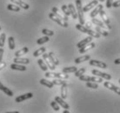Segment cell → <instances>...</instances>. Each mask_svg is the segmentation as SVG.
<instances>
[{"instance_id":"cell-8","label":"cell","mask_w":120,"mask_h":113,"mask_svg":"<svg viewBox=\"0 0 120 113\" xmlns=\"http://www.w3.org/2000/svg\"><path fill=\"white\" fill-rule=\"evenodd\" d=\"M104 86L106 87L107 89L111 90H113V91H115V92L117 93V94H118V95H120V88H118L117 86H116V85H114L113 83H110V82H104Z\"/></svg>"},{"instance_id":"cell-49","label":"cell","mask_w":120,"mask_h":113,"mask_svg":"<svg viewBox=\"0 0 120 113\" xmlns=\"http://www.w3.org/2000/svg\"><path fill=\"white\" fill-rule=\"evenodd\" d=\"M115 64H120V58H117V59L114 61Z\"/></svg>"},{"instance_id":"cell-9","label":"cell","mask_w":120,"mask_h":113,"mask_svg":"<svg viewBox=\"0 0 120 113\" xmlns=\"http://www.w3.org/2000/svg\"><path fill=\"white\" fill-rule=\"evenodd\" d=\"M51 12H53L55 15L57 16L59 18H61L62 20L66 21V22L68 21V16H66L64 12H63V13H60L59 10L57 9V7H53V8H52V10H51Z\"/></svg>"},{"instance_id":"cell-29","label":"cell","mask_w":120,"mask_h":113,"mask_svg":"<svg viewBox=\"0 0 120 113\" xmlns=\"http://www.w3.org/2000/svg\"><path fill=\"white\" fill-rule=\"evenodd\" d=\"M38 64L39 67L41 68L42 71L46 72V71L48 70V66H47V64H45V62L44 61V59H38Z\"/></svg>"},{"instance_id":"cell-40","label":"cell","mask_w":120,"mask_h":113,"mask_svg":"<svg viewBox=\"0 0 120 113\" xmlns=\"http://www.w3.org/2000/svg\"><path fill=\"white\" fill-rule=\"evenodd\" d=\"M42 33L45 36H48V37H51L54 35V32L52 30H50L48 29H43L42 30Z\"/></svg>"},{"instance_id":"cell-6","label":"cell","mask_w":120,"mask_h":113,"mask_svg":"<svg viewBox=\"0 0 120 113\" xmlns=\"http://www.w3.org/2000/svg\"><path fill=\"white\" fill-rule=\"evenodd\" d=\"M89 64H90V65L96 66V67H99V68H102V69L107 68V64L105 63L102 62V61H98V60H96V59H90L89 61Z\"/></svg>"},{"instance_id":"cell-10","label":"cell","mask_w":120,"mask_h":113,"mask_svg":"<svg viewBox=\"0 0 120 113\" xmlns=\"http://www.w3.org/2000/svg\"><path fill=\"white\" fill-rule=\"evenodd\" d=\"M99 14H100V17H101V19L103 20V22L105 23V24H106V26L108 27L109 29H111V22H110V20H109L108 17H107V15H106V13H105L104 11H101L99 12Z\"/></svg>"},{"instance_id":"cell-13","label":"cell","mask_w":120,"mask_h":113,"mask_svg":"<svg viewBox=\"0 0 120 113\" xmlns=\"http://www.w3.org/2000/svg\"><path fill=\"white\" fill-rule=\"evenodd\" d=\"M98 4V0H93V1L90 2L88 4H86L85 6L83 7V11H84V12H87V11H89L90 10L92 9V8H94L95 6H97Z\"/></svg>"},{"instance_id":"cell-39","label":"cell","mask_w":120,"mask_h":113,"mask_svg":"<svg viewBox=\"0 0 120 113\" xmlns=\"http://www.w3.org/2000/svg\"><path fill=\"white\" fill-rule=\"evenodd\" d=\"M86 86L91 89H98V84L94 82H86Z\"/></svg>"},{"instance_id":"cell-35","label":"cell","mask_w":120,"mask_h":113,"mask_svg":"<svg viewBox=\"0 0 120 113\" xmlns=\"http://www.w3.org/2000/svg\"><path fill=\"white\" fill-rule=\"evenodd\" d=\"M49 40H50L49 37L45 36V37H43V38H40L38 39V40H37V44H38V45H43V44H45V43H47Z\"/></svg>"},{"instance_id":"cell-53","label":"cell","mask_w":120,"mask_h":113,"mask_svg":"<svg viewBox=\"0 0 120 113\" xmlns=\"http://www.w3.org/2000/svg\"><path fill=\"white\" fill-rule=\"evenodd\" d=\"M118 83H120V78H119V80H118Z\"/></svg>"},{"instance_id":"cell-17","label":"cell","mask_w":120,"mask_h":113,"mask_svg":"<svg viewBox=\"0 0 120 113\" xmlns=\"http://www.w3.org/2000/svg\"><path fill=\"white\" fill-rule=\"evenodd\" d=\"M103 8H104V6H103V4H98V5L95 7V9L93 10L92 11L90 12V18H95L98 14L99 12L103 10Z\"/></svg>"},{"instance_id":"cell-42","label":"cell","mask_w":120,"mask_h":113,"mask_svg":"<svg viewBox=\"0 0 120 113\" xmlns=\"http://www.w3.org/2000/svg\"><path fill=\"white\" fill-rule=\"evenodd\" d=\"M52 83H53L54 85H62L64 83H66V81L62 80L61 78H58V79H54L52 81Z\"/></svg>"},{"instance_id":"cell-22","label":"cell","mask_w":120,"mask_h":113,"mask_svg":"<svg viewBox=\"0 0 120 113\" xmlns=\"http://www.w3.org/2000/svg\"><path fill=\"white\" fill-rule=\"evenodd\" d=\"M0 90H1L3 92L5 93L7 96H9V97H12V96H13V92H12L11 90L10 89H8L7 87L4 86L1 82H0Z\"/></svg>"},{"instance_id":"cell-51","label":"cell","mask_w":120,"mask_h":113,"mask_svg":"<svg viewBox=\"0 0 120 113\" xmlns=\"http://www.w3.org/2000/svg\"><path fill=\"white\" fill-rule=\"evenodd\" d=\"M6 113H19L18 111H11V112H6Z\"/></svg>"},{"instance_id":"cell-30","label":"cell","mask_w":120,"mask_h":113,"mask_svg":"<svg viewBox=\"0 0 120 113\" xmlns=\"http://www.w3.org/2000/svg\"><path fill=\"white\" fill-rule=\"evenodd\" d=\"M29 51V49H28L27 47H24L22 48L21 50H19V51H18L17 52L15 53V56H23V55H24V54H26Z\"/></svg>"},{"instance_id":"cell-31","label":"cell","mask_w":120,"mask_h":113,"mask_svg":"<svg viewBox=\"0 0 120 113\" xmlns=\"http://www.w3.org/2000/svg\"><path fill=\"white\" fill-rule=\"evenodd\" d=\"M45 51H46V48L45 47H41V48H39L38 50H37L36 51H34L33 52V56H35V57H37V56H40L41 54H44L45 52Z\"/></svg>"},{"instance_id":"cell-7","label":"cell","mask_w":120,"mask_h":113,"mask_svg":"<svg viewBox=\"0 0 120 113\" xmlns=\"http://www.w3.org/2000/svg\"><path fill=\"white\" fill-rule=\"evenodd\" d=\"M43 59H44V61L45 62V64H47L48 68L51 69V71H54L55 69H56V65H55L53 63L51 62V60L50 59L48 54H46V53L43 54Z\"/></svg>"},{"instance_id":"cell-28","label":"cell","mask_w":120,"mask_h":113,"mask_svg":"<svg viewBox=\"0 0 120 113\" xmlns=\"http://www.w3.org/2000/svg\"><path fill=\"white\" fill-rule=\"evenodd\" d=\"M91 22H92V24H96V25H98V26L102 27V28H104V29H105V28L107 27V26H105V25L104 22H102L101 20H99V19H98V18H92Z\"/></svg>"},{"instance_id":"cell-12","label":"cell","mask_w":120,"mask_h":113,"mask_svg":"<svg viewBox=\"0 0 120 113\" xmlns=\"http://www.w3.org/2000/svg\"><path fill=\"white\" fill-rule=\"evenodd\" d=\"M95 43H93V42H90V43H89V44H87V45H85L84 46H83L82 48H80L79 49V53H85L86 51H90V50H91L92 48L95 47Z\"/></svg>"},{"instance_id":"cell-11","label":"cell","mask_w":120,"mask_h":113,"mask_svg":"<svg viewBox=\"0 0 120 113\" xmlns=\"http://www.w3.org/2000/svg\"><path fill=\"white\" fill-rule=\"evenodd\" d=\"M33 97V94L32 93H26V94H24V95H21V96H18L15 99L16 103H21V102L24 101V100H27L29 98H31Z\"/></svg>"},{"instance_id":"cell-32","label":"cell","mask_w":120,"mask_h":113,"mask_svg":"<svg viewBox=\"0 0 120 113\" xmlns=\"http://www.w3.org/2000/svg\"><path fill=\"white\" fill-rule=\"evenodd\" d=\"M76 28H77L79 31H81V32H83V33H86V34L88 33V30H89V29H87L86 27L84 26V25H83V24H76Z\"/></svg>"},{"instance_id":"cell-4","label":"cell","mask_w":120,"mask_h":113,"mask_svg":"<svg viewBox=\"0 0 120 113\" xmlns=\"http://www.w3.org/2000/svg\"><path fill=\"white\" fill-rule=\"evenodd\" d=\"M49 18H51L52 21H54V22H56L57 24H59V25H61V26H63V27H68V23L66 22V21H64L62 20L61 18H59L57 16H56L53 13V12H51L50 14H49Z\"/></svg>"},{"instance_id":"cell-34","label":"cell","mask_w":120,"mask_h":113,"mask_svg":"<svg viewBox=\"0 0 120 113\" xmlns=\"http://www.w3.org/2000/svg\"><path fill=\"white\" fill-rule=\"evenodd\" d=\"M8 44H9V48L11 50L15 49V39L13 37H10L8 38Z\"/></svg>"},{"instance_id":"cell-1","label":"cell","mask_w":120,"mask_h":113,"mask_svg":"<svg viewBox=\"0 0 120 113\" xmlns=\"http://www.w3.org/2000/svg\"><path fill=\"white\" fill-rule=\"evenodd\" d=\"M76 8H77V11H78L79 24L84 25L85 24V21H84V11H83V6H82L81 0H76Z\"/></svg>"},{"instance_id":"cell-21","label":"cell","mask_w":120,"mask_h":113,"mask_svg":"<svg viewBox=\"0 0 120 113\" xmlns=\"http://www.w3.org/2000/svg\"><path fill=\"white\" fill-rule=\"evenodd\" d=\"M68 7H69V10H70V11H71V15L72 16L73 19H77V18H78V11H76V8H75V6H74V4H69Z\"/></svg>"},{"instance_id":"cell-15","label":"cell","mask_w":120,"mask_h":113,"mask_svg":"<svg viewBox=\"0 0 120 113\" xmlns=\"http://www.w3.org/2000/svg\"><path fill=\"white\" fill-rule=\"evenodd\" d=\"M11 1L13 4H15L17 5L20 6L22 9H24V10H28L30 8V5H29L28 4L24 3V1H22V0H11Z\"/></svg>"},{"instance_id":"cell-44","label":"cell","mask_w":120,"mask_h":113,"mask_svg":"<svg viewBox=\"0 0 120 113\" xmlns=\"http://www.w3.org/2000/svg\"><path fill=\"white\" fill-rule=\"evenodd\" d=\"M113 4V0H106V8H111Z\"/></svg>"},{"instance_id":"cell-19","label":"cell","mask_w":120,"mask_h":113,"mask_svg":"<svg viewBox=\"0 0 120 113\" xmlns=\"http://www.w3.org/2000/svg\"><path fill=\"white\" fill-rule=\"evenodd\" d=\"M11 70H16V71H20V72H25L26 71V67L24 65H21V64H11Z\"/></svg>"},{"instance_id":"cell-52","label":"cell","mask_w":120,"mask_h":113,"mask_svg":"<svg viewBox=\"0 0 120 113\" xmlns=\"http://www.w3.org/2000/svg\"><path fill=\"white\" fill-rule=\"evenodd\" d=\"M98 1H100V2H105V0H98Z\"/></svg>"},{"instance_id":"cell-50","label":"cell","mask_w":120,"mask_h":113,"mask_svg":"<svg viewBox=\"0 0 120 113\" xmlns=\"http://www.w3.org/2000/svg\"><path fill=\"white\" fill-rule=\"evenodd\" d=\"M63 113H69V110H67V109H65V110H64Z\"/></svg>"},{"instance_id":"cell-3","label":"cell","mask_w":120,"mask_h":113,"mask_svg":"<svg viewBox=\"0 0 120 113\" xmlns=\"http://www.w3.org/2000/svg\"><path fill=\"white\" fill-rule=\"evenodd\" d=\"M79 79L81 81H84V82H95V83H102L103 82V78L99 77H89V76H84V75H82L79 77Z\"/></svg>"},{"instance_id":"cell-2","label":"cell","mask_w":120,"mask_h":113,"mask_svg":"<svg viewBox=\"0 0 120 113\" xmlns=\"http://www.w3.org/2000/svg\"><path fill=\"white\" fill-rule=\"evenodd\" d=\"M45 77L48 78H61V79H68L69 75L67 73H57V72H46Z\"/></svg>"},{"instance_id":"cell-18","label":"cell","mask_w":120,"mask_h":113,"mask_svg":"<svg viewBox=\"0 0 120 113\" xmlns=\"http://www.w3.org/2000/svg\"><path fill=\"white\" fill-rule=\"evenodd\" d=\"M13 62L16 63V64H28L30 63V60L28 58H23L20 56H16L13 59Z\"/></svg>"},{"instance_id":"cell-47","label":"cell","mask_w":120,"mask_h":113,"mask_svg":"<svg viewBox=\"0 0 120 113\" xmlns=\"http://www.w3.org/2000/svg\"><path fill=\"white\" fill-rule=\"evenodd\" d=\"M4 52L3 48H0V62H2V59H3V54Z\"/></svg>"},{"instance_id":"cell-48","label":"cell","mask_w":120,"mask_h":113,"mask_svg":"<svg viewBox=\"0 0 120 113\" xmlns=\"http://www.w3.org/2000/svg\"><path fill=\"white\" fill-rule=\"evenodd\" d=\"M84 24H85V27H86L87 29H90V28H91V25H92L90 22H87V23H85Z\"/></svg>"},{"instance_id":"cell-25","label":"cell","mask_w":120,"mask_h":113,"mask_svg":"<svg viewBox=\"0 0 120 113\" xmlns=\"http://www.w3.org/2000/svg\"><path fill=\"white\" fill-rule=\"evenodd\" d=\"M48 56H49V57H50V59L51 60V62L53 63L55 65H58V64H59V61H58V59L57 58V56H55V54L53 53V52H49Z\"/></svg>"},{"instance_id":"cell-41","label":"cell","mask_w":120,"mask_h":113,"mask_svg":"<svg viewBox=\"0 0 120 113\" xmlns=\"http://www.w3.org/2000/svg\"><path fill=\"white\" fill-rule=\"evenodd\" d=\"M5 38H6L5 33H2L0 35V47H4V43H5Z\"/></svg>"},{"instance_id":"cell-23","label":"cell","mask_w":120,"mask_h":113,"mask_svg":"<svg viewBox=\"0 0 120 113\" xmlns=\"http://www.w3.org/2000/svg\"><path fill=\"white\" fill-rule=\"evenodd\" d=\"M90 55H84V56H79V57H77L75 59V64H80V63H83L84 61H87V60H90Z\"/></svg>"},{"instance_id":"cell-43","label":"cell","mask_w":120,"mask_h":113,"mask_svg":"<svg viewBox=\"0 0 120 113\" xmlns=\"http://www.w3.org/2000/svg\"><path fill=\"white\" fill-rule=\"evenodd\" d=\"M51 107L53 108V110H56V111H58V110H60V107H59V104H57V102L55 101H52L51 103Z\"/></svg>"},{"instance_id":"cell-20","label":"cell","mask_w":120,"mask_h":113,"mask_svg":"<svg viewBox=\"0 0 120 113\" xmlns=\"http://www.w3.org/2000/svg\"><path fill=\"white\" fill-rule=\"evenodd\" d=\"M67 93H68V85L66 83L61 85V98L65 99L67 98Z\"/></svg>"},{"instance_id":"cell-33","label":"cell","mask_w":120,"mask_h":113,"mask_svg":"<svg viewBox=\"0 0 120 113\" xmlns=\"http://www.w3.org/2000/svg\"><path fill=\"white\" fill-rule=\"evenodd\" d=\"M89 36L92 37V38H100V34H99L98 32H97V31H94L93 30H91V29H89L88 30V33H87Z\"/></svg>"},{"instance_id":"cell-14","label":"cell","mask_w":120,"mask_h":113,"mask_svg":"<svg viewBox=\"0 0 120 113\" xmlns=\"http://www.w3.org/2000/svg\"><path fill=\"white\" fill-rule=\"evenodd\" d=\"M55 101L57 102L60 106H62L64 109H67V110H69L70 109L69 104H67V103L64 101V99H63L62 98H60V97H55Z\"/></svg>"},{"instance_id":"cell-24","label":"cell","mask_w":120,"mask_h":113,"mask_svg":"<svg viewBox=\"0 0 120 113\" xmlns=\"http://www.w3.org/2000/svg\"><path fill=\"white\" fill-rule=\"evenodd\" d=\"M40 83H41L42 85H45V86L48 87L49 89H51V88H53V86H54L53 83L51 82V81L47 80V79H41V80H40Z\"/></svg>"},{"instance_id":"cell-46","label":"cell","mask_w":120,"mask_h":113,"mask_svg":"<svg viewBox=\"0 0 120 113\" xmlns=\"http://www.w3.org/2000/svg\"><path fill=\"white\" fill-rule=\"evenodd\" d=\"M6 66V63L4 61H2V62H0V71L1 70H3L4 67Z\"/></svg>"},{"instance_id":"cell-37","label":"cell","mask_w":120,"mask_h":113,"mask_svg":"<svg viewBox=\"0 0 120 113\" xmlns=\"http://www.w3.org/2000/svg\"><path fill=\"white\" fill-rule=\"evenodd\" d=\"M61 9H62V11H63L66 16H68V17H69V16L71 15V11H70L68 5L63 4V5H62V7H61Z\"/></svg>"},{"instance_id":"cell-26","label":"cell","mask_w":120,"mask_h":113,"mask_svg":"<svg viewBox=\"0 0 120 113\" xmlns=\"http://www.w3.org/2000/svg\"><path fill=\"white\" fill-rule=\"evenodd\" d=\"M95 30H96L97 32H98L100 35L105 36V37H107L108 36V34H109V33L107 32L104 28H102V27H100V26H98V25L95 27Z\"/></svg>"},{"instance_id":"cell-16","label":"cell","mask_w":120,"mask_h":113,"mask_svg":"<svg viewBox=\"0 0 120 113\" xmlns=\"http://www.w3.org/2000/svg\"><path fill=\"white\" fill-rule=\"evenodd\" d=\"M91 41H92V37L89 36V37H87V38H85L84 39H83V40H81L80 42H78V44H77V47L80 49V48H82L85 45H87V44L90 43Z\"/></svg>"},{"instance_id":"cell-54","label":"cell","mask_w":120,"mask_h":113,"mask_svg":"<svg viewBox=\"0 0 120 113\" xmlns=\"http://www.w3.org/2000/svg\"><path fill=\"white\" fill-rule=\"evenodd\" d=\"M1 29H2V28H1V26H0V30H1Z\"/></svg>"},{"instance_id":"cell-5","label":"cell","mask_w":120,"mask_h":113,"mask_svg":"<svg viewBox=\"0 0 120 113\" xmlns=\"http://www.w3.org/2000/svg\"><path fill=\"white\" fill-rule=\"evenodd\" d=\"M91 74L95 75L97 77L105 78L106 80H111V76L110 74H107V73H105V72H99V71H98V70H92L91 71Z\"/></svg>"},{"instance_id":"cell-45","label":"cell","mask_w":120,"mask_h":113,"mask_svg":"<svg viewBox=\"0 0 120 113\" xmlns=\"http://www.w3.org/2000/svg\"><path fill=\"white\" fill-rule=\"evenodd\" d=\"M112 6H113V7H115V8L119 7V6H120V0H117V1L114 2V3L112 4Z\"/></svg>"},{"instance_id":"cell-38","label":"cell","mask_w":120,"mask_h":113,"mask_svg":"<svg viewBox=\"0 0 120 113\" xmlns=\"http://www.w3.org/2000/svg\"><path fill=\"white\" fill-rule=\"evenodd\" d=\"M85 71H86V69L85 68H81V69H79V70H77V72H74V73H75V77H79L80 76L84 75V73L85 72Z\"/></svg>"},{"instance_id":"cell-36","label":"cell","mask_w":120,"mask_h":113,"mask_svg":"<svg viewBox=\"0 0 120 113\" xmlns=\"http://www.w3.org/2000/svg\"><path fill=\"white\" fill-rule=\"evenodd\" d=\"M7 9L9 11H20V7L18 5H14L12 4H10L7 5Z\"/></svg>"},{"instance_id":"cell-27","label":"cell","mask_w":120,"mask_h":113,"mask_svg":"<svg viewBox=\"0 0 120 113\" xmlns=\"http://www.w3.org/2000/svg\"><path fill=\"white\" fill-rule=\"evenodd\" d=\"M77 70H78V68L77 67H75V66H71V67H64V68H63V70H62V72H64V73H73V72H77Z\"/></svg>"}]
</instances>
